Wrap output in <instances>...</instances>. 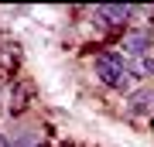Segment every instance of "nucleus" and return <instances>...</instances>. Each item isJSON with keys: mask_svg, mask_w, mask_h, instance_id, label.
I'll use <instances>...</instances> for the list:
<instances>
[{"mask_svg": "<svg viewBox=\"0 0 154 147\" xmlns=\"http://www.w3.org/2000/svg\"><path fill=\"white\" fill-rule=\"evenodd\" d=\"M93 14H96L103 24H113V27H120V24H127L134 14H137V7H127V4H99Z\"/></svg>", "mask_w": 154, "mask_h": 147, "instance_id": "3", "label": "nucleus"}, {"mask_svg": "<svg viewBox=\"0 0 154 147\" xmlns=\"http://www.w3.org/2000/svg\"><path fill=\"white\" fill-rule=\"evenodd\" d=\"M116 48H120V55H123V58L154 55V34H151V27H127Z\"/></svg>", "mask_w": 154, "mask_h": 147, "instance_id": "2", "label": "nucleus"}, {"mask_svg": "<svg viewBox=\"0 0 154 147\" xmlns=\"http://www.w3.org/2000/svg\"><path fill=\"white\" fill-rule=\"evenodd\" d=\"M127 69H130L134 79H154V55H140V58H127Z\"/></svg>", "mask_w": 154, "mask_h": 147, "instance_id": "5", "label": "nucleus"}, {"mask_svg": "<svg viewBox=\"0 0 154 147\" xmlns=\"http://www.w3.org/2000/svg\"><path fill=\"white\" fill-rule=\"evenodd\" d=\"M0 147H34V144H28V140H17V137H4V133H0Z\"/></svg>", "mask_w": 154, "mask_h": 147, "instance_id": "6", "label": "nucleus"}, {"mask_svg": "<svg viewBox=\"0 0 154 147\" xmlns=\"http://www.w3.org/2000/svg\"><path fill=\"white\" fill-rule=\"evenodd\" d=\"M93 75L103 82L106 89H113V93H134V75L130 69H127V58L120 51H99L93 58Z\"/></svg>", "mask_w": 154, "mask_h": 147, "instance_id": "1", "label": "nucleus"}, {"mask_svg": "<svg viewBox=\"0 0 154 147\" xmlns=\"http://www.w3.org/2000/svg\"><path fill=\"white\" fill-rule=\"evenodd\" d=\"M127 109H130L134 116H151L154 113V89H134L130 96H127Z\"/></svg>", "mask_w": 154, "mask_h": 147, "instance_id": "4", "label": "nucleus"}]
</instances>
